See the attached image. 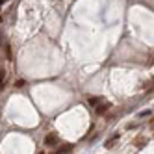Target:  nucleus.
<instances>
[{"instance_id": "nucleus-3", "label": "nucleus", "mask_w": 154, "mask_h": 154, "mask_svg": "<svg viewBox=\"0 0 154 154\" xmlns=\"http://www.w3.org/2000/svg\"><path fill=\"white\" fill-rule=\"evenodd\" d=\"M108 109H109V102H102L100 106H97V113L98 115H104Z\"/></svg>"}, {"instance_id": "nucleus-7", "label": "nucleus", "mask_w": 154, "mask_h": 154, "mask_svg": "<svg viewBox=\"0 0 154 154\" xmlns=\"http://www.w3.org/2000/svg\"><path fill=\"white\" fill-rule=\"evenodd\" d=\"M4 2H8V0H0V6H2V4H4Z\"/></svg>"}, {"instance_id": "nucleus-2", "label": "nucleus", "mask_w": 154, "mask_h": 154, "mask_svg": "<svg viewBox=\"0 0 154 154\" xmlns=\"http://www.w3.org/2000/svg\"><path fill=\"white\" fill-rule=\"evenodd\" d=\"M71 150H72V145H71V143H65V145H60V143H58V145H56V152H60V154H61V152H63V154H65V152H71Z\"/></svg>"}, {"instance_id": "nucleus-5", "label": "nucleus", "mask_w": 154, "mask_h": 154, "mask_svg": "<svg viewBox=\"0 0 154 154\" xmlns=\"http://www.w3.org/2000/svg\"><path fill=\"white\" fill-rule=\"evenodd\" d=\"M117 137H119V134H113V137H112V139H109V141H106V147H112L113 143H115V139H117Z\"/></svg>"}, {"instance_id": "nucleus-6", "label": "nucleus", "mask_w": 154, "mask_h": 154, "mask_svg": "<svg viewBox=\"0 0 154 154\" xmlns=\"http://www.w3.org/2000/svg\"><path fill=\"white\" fill-rule=\"evenodd\" d=\"M98 102H100V98H89V104H91V106H95V104H98Z\"/></svg>"}, {"instance_id": "nucleus-1", "label": "nucleus", "mask_w": 154, "mask_h": 154, "mask_svg": "<svg viewBox=\"0 0 154 154\" xmlns=\"http://www.w3.org/2000/svg\"><path fill=\"white\" fill-rule=\"evenodd\" d=\"M60 143V136L56 134V132H50V134H47V137H45V145L47 147H56Z\"/></svg>"}, {"instance_id": "nucleus-4", "label": "nucleus", "mask_w": 154, "mask_h": 154, "mask_svg": "<svg viewBox=\"0 0 154 154\" xmlns=\"http://www.w3.org/2000/svg\"><path fill=\"white\" fill-rule=\"evenodd\" d=\"M4 82H6V71L2 69V71H0V87L4 85Z\"/></svg>"}]
</instances>
